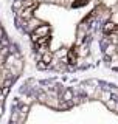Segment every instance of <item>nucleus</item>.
<instances>
[{
	"instance_id": "f257e3e1",
	"label": "nucleus",
	"mask_w": 118,
	"mask_h": 124,
	"mask_svg": "<svg viewBox=\"0 0 118 124\" xmlns=\"http://www.w3.org/2000/svg\"><path fill=\"white\" fill-rule=\"evenodd\" d=\"M50 31H51V30H50V26L45 25V23H42V25H39L31 34H34V36H37V37H48L50 36Z\"/></svg>"
},
{
	"instance_id": "f03ea898",
	"label": "nucleus",
	"mask_w": 118,
	"mask_h": 124,
	"mask_svg": "<svg viewBox=\"0 0 118 124\" xmlns=\"http://www.w3.org/2000/svg\"><path fill=\"white\" fill-rule=\"evenodd\" d=\"M34 9H36V8H22V9L16 14H17V17L22 19V20H30L31 17H34Z\"/></svg>"
},
{
	"instance_id": "7ed1b4c3",
	"label": "nucleus",
	"mask_w": 118,
	"mask_h": 124,
	"mask_svg": "<svg viewBox=\"0 0 118 124\" xmlns=\"http://www.w3.org/2000/svg\"><path fill=\"white\" fill-rule=\"evenodd\" d=\"M39 25H42V22L39 20V19H36V17H31L30 20H26L25 26H23V30H25L26 33H33V31L36 30Z\"/></svg>"
},
{
	"instance_id": "20e7f679",
	"label": "nucleus",
	"mask_w": 118,
	"mask_h": 124,
	"mask_svg": "<svg viewBox=\"0 0 118 124\" xmlns=\"http://www.w3.org/2000/svg\"><path fill=\"white\" fill-rule=\"evenodd\" d=\"M115 31H118V25H115V23L110 22V20L106 22V25H104V33H106V34L115 33Z\"/></svg>"
},
{
	"instance_id": "39448f33",
	"label": "nucleus",
	"mask_w": 118,
	"mask_h": 124,
	"mask_svg": "<svg viewBox=\"0 0 118 124\" xmlns=\"http://www.w3.org/2000/svg\"><path fill=\"white\" fill-rule=\"evenodd\" d=\"M104 104H106V107H107L109 110H113V112H115V110H117V106H118V99L110 98L107 102H104Z\"/></svg>"
}]
</instances>
